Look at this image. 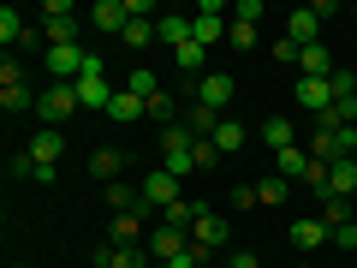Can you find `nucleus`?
Returning <instances> with one entry per match:
<instances>
[{
  "instance_id": "f257e3e1",
  "label": "nucleus",
  "mask_w": 357,
  "mask_h": 268,
  "mask_svg": "<svg viewBox=\"0 0 357 268\" xmlns=\"http://www.w3.org/2000/svg\"><path fill=\"white\" fill-rule=\"evenodd\" d=\"M191 149H197V137H191V126H185V119H178V126H167V131H161V167H167V173H173V179L197 173Z\"/></svg>"
},
{
  "instance_id": "f03ea898",
  "label": "nucleus",
  "mask_w": 357,
  "mask_h": 268,
  "mask_svg": "<svg viewBox=\"0 0 357 268\" xmlns=\"http://www.w3.org/2000/svg\"><path fill=\"white\" fill-rule=\"evenodd\" d=\"M310 155L316 161H345V155H357V126H316V137H310Z\"/></svg>"
},
{
  "instance_id": "7ed1b4c3",
  "label": "nucleus",
  "mask_w": 357,
  "mask_h": 268,
  "mask_svg": "<svg viewBox=\"0 0 357 268\" xmlns=\"http://www.w3.org/2000/svg\"><path fill=\"white\" fill-rule=\"evenodd\" d=\"M42 42H48V48L77 42V6L72 0H48V6H42Z\"/></svg>"
},
{
  "instance_id": "20e7f679",
  "label": "nucleus",
  "mask_w": 357,
  "mask_h": 268,
  "mask_svg": "<svg viewBox=\"0 0 357 268\" xmlns=\"http://www.w3.org/2000/svg\"><path fill=\"white\" fill-rule=\"evenodd\" d=\"M77 107H84V102H77V84H48L36 96V119H42V126H66Z\"/></svg>"
},
{
  "instance_id": "39448f33",
  "label": "nucleus",
  "mask_w": 357,
  "mask_h": 268,
  "mask_svg": "<svg viewBox=\"0 0 357 268\" xmlns=\"http://www.w3.org/2000/svg\"><path fill=\"white\" fill-rule=\"evenodd\" d=\"M77 102H84L89 114H107V102H114L107 72H102V54H89V60H84V77H77Z\"/></svg>"
},
{
  "instance_id": "423d86ee",
  "label": "nucleus",
  "mask_w": 357,
  "mask_h": 268,
  "mask_svg": "<svg viewBox=\"0 0 357 268\" xmlns=\"http://www.w3.org/2000/svg\"><path fill=\"white\" fill-rule=\"evenodd\" d=\"M0 107L6 114H24V107H36V96H30V84H24V66L6 54L0 60Z\"/></svg>"
},
{
  "instance_id": "0eeeda50",
  "label": "nucleus",
  "mask_w": 357,
  "mask_h": 268,
  "mask_svg": "<svg viewBox=\"0 0 357 268\" xmlns=\"http://www.w3.org/2000/svg\"><path fill=\"white\" fill-rule=\"evenodd\" d=\"M137 191H143V209H149V215H155V209H161V215H167V209H173V203H185V197H178V179L167 173V167H149V173H143V185H137Z\"/></svg>"
},
{
  "instance_id": "6e6552de",
  "label": "nucleus",
  "mask_w": 357,
  "mask_h": 268,
  "mask_svg": "<svg viewBox=\"0 0 357 268\" xmlns=\"http://www.w3.org/2000/svg\"><path fill=\"white\" fill-rule=\"evenodd\" d=\"M227 24H232V6H220V0H203V13L191 18V42H197V48H215V42L227 36Z\"/></svg>"
},
{
  "instance_id": "1a4fd4ad",
  "label": "nucleus",
  "mask_w": 357,
  "mask_h": 268,
  "mask_svg": "<svg viewBox=\"0 0 357 268\" xmlns=\"http://www.w3.org/2000/svg\"><path fill=\"white\" fill-rule=\"evenodd\" d=\"M232 96H238L232 72H203V77H197V107H208V114H227Z\"/></svg>"
},
{
  "instance_id": "9d476101",
  "label": "nucleus",
  "mask_w": 357,
  "mask_h": 268,
  "mask_svg": "<svg viewBox=\"0 0 357 268\" xmlns=\"http://www.w3.org/2000/svg\"><path fill=\"white\" fill-rule=\"evenodd\" d=\"M227 239H232V227H227V215H215V209H203V215L191 221V244L197 251H227Z\"/></svg>"
},
{
  "instance_id": "9b49d317",
  "label": "nucleus",
  "mask_w": 357,
  "mask_h": 268,
  "mask_svg": "<svg viewBox=\"0 0 357 268\" xmlns=\"http://www.w3.org/2000/svg\"><path fill=\"white\" fill-rule=\"evenodd\" d=\"M185 251H191V232H185V227H167V221H155V232H149V256H155V262H178Z\"/></svg>"
},
{
  "instance_id": "f8f14e48",
  "label": "nucleus",
  "mask_w": 357,
  "mask_h": 268,
  "mask_svg": "<svg viewBox=\"0 0 357 268\" xmlns=\"http://www.w3.org/2000/svg\"><path fill=\"white\" fill-rule=\"evenodd\" d=\"M96 268H155V256H149V244H102Z\"/></svg>"
},
{
  "instance_id": "ddd939ff",
  "label": "nucleus",
  "mask_w": 357,
  "mask_h": 268,
  "mask_svg": "<svg viewBox=\"0 0 357 268\" xmlns=\"http://www.w3.org/2000/svg\"><path fill=\"white\" fill-rule=\"evenodd\" d=\"M24 155H30L36 167H60V155H66V131H60V126H42L36 137H30Z\"/></svg>"
},
{
  "instance_id": "4468645a",
  "label": "nucleus",
  "mask_w": 357,
  "mask_h": 268,
  "mask_svg": "<svg viewBox=\"0 0 357 268\" xmlns=\"http://www.w3.org/2000/svg\"><path fill=\"white\" fill-rule=\"evenodd\" d=\"M149 209H131V215H114V227H107V244H149L143 239V227H149Z\"/></svg>"
},
{
  "instance_id": "2eb2a0df",
  "label": "nucleus",
  "mask_w": 357,
  "mask_h": 268,
  "mask_svg": "<svg viewBox=\"0 0 357 268\" xmlns=\"http://www.w3.org/2000/svg\"><path fill=\"white\" fill-rule=\"evenodd\" d=\"M89 24L102 30V36H119V30L131 24V13H126V0H96V6H89Z\"/></svg>"
},
{
  "instance_id": "dca6fc26",
  "label": "nucleus",
  "mask_w": 357,
  "mask_h": 268,
  "mask_svg": "<svg viewBox=\"0 0 357 268\" xmlns=\"http://www.w3.org/2000/svg\"><path fill=\"white\" fill-rule=\"evenodd\" d=\"M298 107H304V114H328L333 107V89H328V77H298Z\"/></svg>"
},
{
  "instance_id": "f3484780",
  "label": "nucleus",
  "mask_w": 357,
  "mask_h": 268,
  "mask_svg": "<svg viewBox=\"0 0 357 268\" xmlns=\"http://www.w3.org/2000/svg\"><path fill=\"white\" fill-rule=\"evenodd\" d=\"M286 36H292L298 48H316V42H321V18L310 13V6H292V18H286Z\"/></svg>"
},
{
  "instance_id": "a211bd4d",
  "label": "nucleus",
  "mask_w": 357,
  "mask_h": 268,
  "mask_svg": "<svg viewBox=\"0 0 357 268\" xmlns=\"http://www.w3.org/2000/svg\"><path fill=\"white\" fill-rule=\"evenodd\" d=\"M292 244L298 251H321V244H333V239H328V227H321V215H298L292 221Z\"/></svg>"
},
{
  "instance_id": "6ab92c4d",
  "label": "nucleus",
  "mask_w": 357,
  "mask_h": 268,
  "mask_svg": "<svg viewBox=\"0 0 357 268\" xmlns=\"http://www.w3.org/2000/svg\"><path fill=\"white\" fill-rule=\"evenodd\" d=\"M328 197H345V203L357 197V155L333 161V173H328Z\"/></svg>"
},
{
  "instance_id": "aec40b11",
  "label": "nucleus",
  "mask_w": 357,
  "mask_h": 268,
  "mask_svg": "<svg viewBox=\"0 0 357 268\" xmlns=\"http://www.w3.org/2000/svg\"><path fill=\"white\" fill-rule=\"evenodd\" d=\"M143 114H149V102H137L131 89H114V102H107V119H114V126H131V119H143Z\"/></svg>"
},
{
  "instance_id": "412c9836",
  "label": "nucleus",
  "mask_w": 357,
  "mask_h": 268,
  "mask_svg": "<svg viewBox=\"0 0 357 268\" xmlns=\"http://www.w3.org/2000/svg\"><path fill=\"white\" fill-rule=\"evenodd\" d=\"M256 203H268V209L292 203V179H280V173H262V179H256Z\"/></svg>"
},
{
  "instance_id": "4be33fe9",
  "label": "nucleus",
  "mask_w": 357,
  "mask_h": 268,
  "mask_svg": "<svg viewBox=\"0 0 357 268\" xmlns=\"http://www.w3.org/2000/svg\"><path fill=\"white\" fill-rule=\"evenodd\" d=\"M30 36V24H24V13H18V6H0V42H6V54L18 48V42Z\"/></svg>"
},
{
  "instance_id": "5701e85b",
  "label": "nucleus",
  "mask_w": 357,
  "mask_h": 268,
  "mask_svg": "<svg viewBox=\"0 0 357 268\" xmlns=\"http://www.w3.org/2000/svg\"><path fill=\"white\" fill-rule=\"evenodd\" d=\"M208 143H215L220 155H238V149H244V126H238V119L227 114V119H220V126H215V137H208Z\"/></svg>"
},
{
  "instance_id": "b1692460",
  "label": "nucleus",
  "mask_w": 357,
  "mask_h": 268,
  "mask_svg": "<svg viewBox=\"0 0 357 268\" xmlns=\"http://www.w3.org/2000/svg\"><path fill=\"white\" fill-rule=\"evenodd\" d=\"M119 167H126V155H119V149H96V155H89V173L102 179V185H114Z\"/></svg>"
},
{
  "instance_id": "393cba45",
  "label": "nucleus",
  "mask_w": 357,
  "mask_h": 268,
  "mask_svg": "<svg viewBox=\"0 0 357 268\" xmlns=\"http://www.w3.org/2000/svg\"><path fill=\"white\" fill-rule=\"evenodd\" d=\"M304 167H310V149H298V143L274 155V173H280V179H304Z\"/></svg>"
},
{
  "instance_id": "a878e982",
  "label": "nucleus",
  "mask_w": 357,
  "mask_h": 268,
  "mask_svg": "<svg viewBox=\"0 0 357 268\" xmlns=\"http://www.w3.org/2000/svg\"><path fill=\"white\" fill-rule=\"evenodd\" d=\"M262 143H268L274 155H280V149H292V119H286V114H274V119L262 126Z\"/></svg>"
},
{
  "instance_id": "bb28decb",
  "label": "nucleus",
  "mask_w": 357,
  "mask_h": 268,
  "mask_svg": "<svg viewBox=\"0 0 357 268\" xmlns=\"http://www.w3.org/2000/svg\"><path fill=\"white\" fill-rule=\"evenodd\" d=\"M126 89H131V96H137V102H155V96H161V84H155V72H149V66H131Z\"/></svg>"
},
{
  "instance_id": "cd10ccee",
  "label": "nucleus",
  "mask_w": 357,
  "mask_h": 268,
  "mask_svg": "<svg viewBox=\"0 0 357 268\" xmlns=\"http://www.w3.org/2000/svg\"><path fill=\"white\" fill-rule=\"evenodd\" d=\"M155 36H161V30H155V18H131V24L119 30V42H126V48H149Z\"/></svg>"
},
{
  "instance_id": "c85d7f7f",
  "label": "nucleus",
  "mask_w": 357,
  "mask_h": 268,
  "mask_svg": "<svg viewBox=\"0 0 357 268\" xmlns=\"http://www.w3.org/2000/svg\"><path fill=\"white\" fill-rule=\"evenodd\" d=\"M155 30H161V42H173V48L191 42V18H155Z\"/></svg>"
},
{
  "instance_id": "c756f323",
  "label": "nucleus",
  "mask_w": 357,
  "mask_h": 268,
  "mask_svg": "<svg viewBox=\"0 0 357 268\" xmlns=\"http://www.w3.org/2000/svg\"><path fill=\"white\" fill-rule=\"evenodd\" d=\"M328 173H333V167L310 155V167H304V179H298V185H310V191H316V203H321V197H328Z\"/></svg>"
},
{
  "instance_id": "7c9ffc66",
  "label": "nucleus",
  "mask_w": 357,
  "mask_h": 268,
  "mask_svg": "<svg viewBox=\"0 0 357 268\" xmlns=\"http://www.w3.org/2000/svg\"><path fill=\"white\" fill-rule=\"evenodd\" d=\"M328 89H333V102H351V96H357V72H351V66H340V72L328 77Z\"/></svg>"
},
{
  "instance_id": "2f4dec72",
  "label": "nucleus",
  "mask_w": 357,
  "mask_h": 268,
  "mask_svg": "<svg viewBox=\"0 0 357 268\" xmlns=\"http://www.w3.org/2000/svg\"><path fill=\"white\" fill-rule=\"evenodd\" d=\"M227 42H232V48H256V18H232V24H227Z\"/></svg>"
},
{
  "instance_id": "473e14b6",
  "label": "nucleus",
  "mask_w": 357,
  "mask_h": 268,
  "mask_svg": "<svg viewBox=\"0 0 357 268\" xmlns=\"http://www.w3.org/2000/svg\"><path fill=\"white\" fill-rule=\"evenodd\" d=\"M203 54H208V48H197V42H185V48H173V66H185V72H203V66H208Z\"/></svg>"
},
{
  "instance_id": "72a5a7b5",
  "label": "nucleus",
  "mask_w": 357,
  "mask_h": 268,
  "mask_svg": "<svg viewBox=\"0 0 357 268\" xmlns=\"http://www.w3.org/2000/svg\"><path fill=\"white\" fill-rule=\"evenodd\" d=\"M191 161H197V173H208V167H220V161H227V155H220V149H215V143H208V137H197Z\"/></svg>"
},
{
  "instance_id": "f704fd0d",
  "label": "nucleus",
  "mask_w": 357,
  "mask_h": 268,
  "mask_svg": "<svg viewBox=\"0 0 357 268\" xmlns=\"http://www.w3.org/2000/svg\"><path fill=\"white\" fill-rule=\"evenodd\" d=\"M149 114L161 119V126H178V119H173V96H167V89H161V96H155V102H149Z\"/></svg>"
},
{
  "instance_id": "c9c22d12",
  "label": "nucleus",
  "mask_w": 357,
  "mask_h": 268,
  "mask_svg": "<svg viewBox=\"0 0 357 268\" xmlns=\"http://www.w3.org/2000/svg\"><path fill=\"white\" fill-rule=\"evenodd\" d=\"M274 60H286V66H298V42H292V36H280V42H274Z\"/></svg>"
},
{
  "instance_id": "e433bc0d",
  "label": "nucleus",
  "mask_w": 357,
  "mask_h": 268,
  "mask_svg": "<svg viewBox=\"0 0 357 268\" xmlns=\"http://www.w3.org/2000/svg\"><path fill=\"white\" fill-rule=\"evenodd\" d=\"M232 209H256V185H238L232 191Z\"/></svg>"
},
{
  "instance_id": "4c0bfd02",
  "label": "nucleus",
  "mask_w": 357,
  "mask_h": 268,
  "mask_svg": "<svg viewBox=\"0 0 357 268\" xmlns=\"http://www.w3.org/2000/svg\"><path fill=\"white\" fill-rule=\"evenodd\" d=\"M197 262H203V251H197V244H191V251L178 256V262H155V268H197Z\"/></svg>"
},
{
  "instance_id": "58836bf2",
  "label": "nucleus",
  "mask_w": 357,
  "mask_h": 268,
  "mask_svg": "<svg viewBox=\"0 0 357 268\" xmlns=\"http://www.w3.org/2000/svg\"><path fill=\"white\" fill-rule=\"evenodd\" d=\"M333 244H340V251H357V227H345V232H333Z\"/></svg>"
},
{
  "instance_id": "ea45409f",
  "label": "nucleus",
  "mask_w": 357,
  "mask_h": 268,
  "mask_svg": "<svg viewBox=\"0 0 357 268\" xmlns=\"http://www.w3.org/2000/svg\"><path fill=\"white\" fill-rule=\"evenodd\" d=\"M227 268H262V262H256L250 251H238V256H227Z\"/></svg>"
},
{
  "instance_id": "a19ab883",
  "label": "nucleus",
  "mask_w": 357,
  "mask_h": 268,
  "mask_svg": "<svg viewBox=\"0 0 357 268\" xmlns=\"http://www.w3.org/2000/svg\"><path fill=\"white\" fill-rule=\"evenodd\" d=\"M292 268H316V262H304V256H298V262H292Z\"/></svg>"
},
{
  "instance_id": "79ce46f5",
  "label": "nucleus",
  "mask_w": 357,
  "mask_h": 268,
  "mask_svg": "<svg viewBox=\"0 0 357 268\" xmlns=\"http://www.w3.org/2000/svg\"><path fill=\"white\" fill-rule=\"evenodd\" d=\"M351 227H357V203H351Z\"/></svg>"
},
{
  "instance_id": "37998d69",
  "label": "nucleus",
  "mask_w": 357,
  "mask_h": 268,
  "mask_svg": "<svg viewBox=\"0 0 357 268\" xmlns=\"http://www.w3.org/2000/svg\"><path fill=\"white\" fill-rule=\"evenodd\" d=\"M351 18H357V6H351Z\"/></svg>"
},
{
  "instance_id": "c03bdc74",
  "label": "nucleus",
  "mask_w": 357,
  "mask_h": 268,
  "mask_svg": "<svg viewBox=\"0 0 357 268\" xmlns=\"http://www.w3.org/2000/svg\"><path fill=\"white\" fill-rule=\"evenodd\" d=\"M13 268H24V262H13Z\"/></svg>"
}]
</instances>
